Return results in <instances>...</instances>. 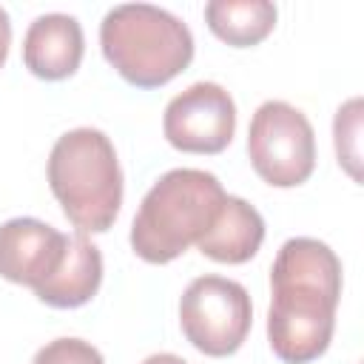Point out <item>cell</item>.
I'll list each match as a JSON object with an SVG mask.
<instances>
[{"label": "cell", "mask_w": 364, "mask_h": 364, "mask_svg": "<svg viewBox=\"0 0 364 364\" xmlns=\"http://www.w3.org/2000/svg\"><path fill=\"white\" fill-rule=\"evenodd\" d=\"M267 338L287 364L318 358L333 338L341 299V262L318 239H287L270 270Z\"/></svg>", "instance_id": "6da1fadb"}, {"label": "cell", "mask_w": 364, "mask_h": 364, "mask_svg": "<svg viewBox=\"0 0 364 364\" xmlns=\"http://www.w3.org/2000/svg\"><path fill=\"white\" fill-rule=\"evenodd\" d=\"M225 196L222 182L208 171L173 168L162 173L134 216V253L151 264L173 262L208 233Z\"/></svg>", "instance_id": "7a4b0ae2"}, {"label": "cell", "mask_w": 364, "mask_h": 364, "mask_svg": "<svg viewBox=\"0 0 364 364\" xmlns=\"http://www.w3.org/2000/svg\"><path fill=\"white\" fill-rule=\"evenodd\" d=\"M100 46L117 74L136 88H159L193 60L191 28L151 3L114 6L100 23Z\"/></svg>", "instance_id": "3957f363"}, {"label": "cell", "mask_w": 364, "mask_h": 364, "mask_svg": "<svg viewBox=\"0 0 364 364\" xmlns=\"http://www.w3.org/2000/svg\"><path fill=\"white\" fill-rule=\"evenodd\" d=\"M48 185L80 233H105L122 205V171L100 128L65 131L48 156Z\"/></svg>", "instance_id": "277c9868"}, {"label": "cell", "mask_w": 364, "mask_h": 364, "mask_svg": "<svg viewBox=\"0 0 364 364\" xmlns=\"http://www.w3.org/2000/svg\"><path fill=\"white\" fill-rule=\"evenodd\" d=\"M247 156L253 171L273 188L301 185L316 165V136L307 117L284 100L256 108L247 128Z\"/></svg>", "instance_id": "5b68a950"}, {"label": "cell", "mask_w": 364, "mask_h": 364, "mask_svg": "<svg viewBox=\"0 0 364 364\" xmlns=\"http://www.w3.org/2000/svg\"><path fill=\"white\" fill-rule=\"evenodd\" d=\"M253 321L247 290L225 276L193 279L179 301V324L185 338L205 355L222 358L236 353Z\"/></svg>", "instance_id": "8992f818"}, {"label": "cell", "mask_w": 364, "mask_h": 364, "mask_svg": "<svg viewBox=\"0 0 364 364\" xmlns=\"http://www.w3.org/2000/svg\"><path fill=\"white\" fill-rule=\"evenodd\" d=\"M162 131L185 154H219L233 139L236 102L219 82H193L168 102Z\"/></svg>", "instance_id": "52a82bcc"}, {"label": "cell", "mask_w": 364, "mask_h": 364, "mask_svg": "<svg viewBox=\"0 0 364 364\" xmlns=\"http://www.w3.org/2000/svg\"><path fill=\"white\" fill-rule=\"evenodd\" d=\"M68 236L57 228L17 216L0 225V276L14 284L40 287L63 262Z\"/></svg>", "instance_id": "ba28073f"}, {"label": "cell", "mask_w": 364, "mask_h": 364, "mask_svg": "<svg viewBox=\"0 0 364 364\" xmlns=\"http://www.w3.org/2000/svg\"><path fill=\"white\" fill-rule=\"evenodd\" d=\"M85 51L77 17L51 11L34 17L23 37V63L40 80H65L80 68Z\"/></svg>", "instance_id": "9c48e42d"}, {"label": "cell", "mask_w": 364, "mask_h": 364, "mask_svg": "<svg viewBox=\"0 0 364 364\" xmlns=\"http://www.w3.org/2000/svg\"><path fill=\"white\" fill-rule=\"evenodd\" d=\"M100 282H102L100 247L88 242L82 233H74L68 236L60 267L40 287H34V293L48 307H82L97 296Z\"/></svg>", "instance_id": "30bf717a"}, {"label": "cell", "mask_w": 364, "mask_h": 364, "mask_svg": "<svg viewBox=\"0 0 364 364\" xmlns=\"http://www.w3.org/2000/svg\"><path fill=\"white\" fill-rule=\"evenodd\" d=\"M264 239V219L262 213L239 196H225L213 225L196 242V247L222 264H242L256 256Z\"/></svg>", "instance_id": "8fae6325"}, {"label": "cell", "mask_w": 364, "mask_h": 364, "mask_svg": "<svg viewBox=\"0 0 364 364\" xmlns=\"http://www.w3.org/2000/svg\"><path fill=\"white\" fill-rule=\"evenodd\" d=\"M205 23L228 46L245 48L273 31L276 6L270 0H210L205 6Z\"/></svg>", "instance_id": "7c38bea8"}, {"label": "cell", "mask_w": 364, "mask_h": 364, "mask_svg": "<svg viewBox=\"0 0 364 364\" xmlns=\"http://www.w3.org/2000/svg\"><path fill=\"white\" fill-rule=\"evenodd\" d=\"M361 100H350L338 108L336 114V154H338V162L347 168V173L353 179H361V171H358V162H361V151H358V131H361Z\"/></svg>", "instance_id": "4fadbf2b"}, {"label": "cell", "mask_w": 364, "mask_h": 364, "mask_svg": "<svg viewBox=\"0 0 364 364\" xmlns=\"http://www.w3.org/2000/svg\"><path fill=\"white\" fill-rule=\"evenodd\" d=\"M31 364H105V358L82 338H54L37 350Z\"/></svg>", "instance_id": "5bb4252c"}, {"label": "cell", "mask_w": 364, "mask_h": 364, "mask_svg": "<svg viewBox=\"0 0 364 364\" xmlns=\"http://www.w3.org/2000/svg\"><path fill=\"white\" fill-rule=\"evenodd\" d=\"M9 46H11V23H9V11L0 6V68L6 63Z\"/></svg>", "instance_id": "9a60e30c"}, {"label": "cell", "mask_w": 364, "mask_h": 364, "mask_svg": "<svg viewBox=\"0 0 364 364\" xmlns=\"http://www.w3.org/2000/svg\"><path fill=\"white\" fill-rule=\"evenodd\" d=\"M142 364H188V361L179 358V355H173V353H154V355H148Z\"/></svg>", "instance_id": "2e32d148"}]
</instances>
